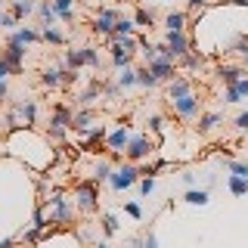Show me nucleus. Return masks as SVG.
I'll list each match as a JSON object with an SVG mask.
<instances>
[{"mask_svg": "<svg viewBox=\"0 0 248 248\" xmlns=\"http://www.w3.org/2000/svg\"><path fill=\"white\" fill-rule=\"evenodd\" d=\"M96 180H84L75 186V208L84 214H93L99 208V189H96Z\"/></svg>", "mask_w": 248, "mask_h": 248, "instance_id": "f257e3e1", "label": "nucleus"}, {"mask_svg": "<svg viewBox=\"0 0 248 248\" xmlns=\"http://www.w3.org/2000/svg\"><path fill=\"white\" fill-rule=\"evenodd\" d=\"M189 50H192V44H189V37H186L183 31H168L165 44L158 46V53H161V56H168V59H174V62H180V59H183Z\"/></svg>", "mask_w": 248, "mask_h": 248, "instance_id": "f03ea898", "label": "nucleus"}, {"mask_svg": "<svg viewBox=\"0 0 248 248\" xmlns=\"http://www.w3.org/2000/svg\"><path fill=\"white\" fill-rule=\"evenodd\" d=\"M44 205H50V223H56V227H68V223H72L75 208L68 205L65 196L53 192V199H44Z\"/></svg>", "mask_w": 248, "mask_h": 248, "instance_id": "7ed1b4c3", "label": "nucleus"}, {"mask_svg": "<svg viewBox=\"0 0 248 248\" xmlns=\"http://www.w3.org/2000/svg\"><path fill=\"white\" fill-rule=\"evenodd\" d=\"M155 152V143L146 134H137V137H130V143H127V149H124V155H127V161H146L149 155Z\"/></svg>", "mask_w": 248, "mask_h": 248, "instance_id": "20e7f679", "label": "nucleus"}, {"mask_svg": "<svg viewBox=\"0 0 248 248\" xmlns=\"http://www.w3.org/2000/svg\"><path fill=\"white\" fill-rule=\"evenodd\" d=\"M72 115L65 106H56L53 108V118H50V127H46V134H50L53 140H65V134L72 130Z\"/></svg>", "mask_w": 248, "mask_h": 248, "instance_id": "39448f33", "label": "nucleus"}, {"mask_svg": "<svg viewBox=\"0 0 248 248\" xmlns=\"http://www.w3.org/2000/svg\"><path fill=\"white\" fill-rule=\"evenodd\" d=\"M140 177H143V174H140V168L134 165V161H130V165H124V168L115 170L112 180H108V186H112L115 192H124V189H130L134 183H140Z\"/></svg>", "mask_w": 248, "mask_h": 248, "instance_id": "423d86ee", "label": "nucleus"}, {"mask_svg": "<svg viewBox=\"0 0 248 248\" xmlns=\"http://www.w3.org/2000/svg\"><path fill=\"white\" fill-rule=\"evenodd\" d=\"M121 16H118V10H112V6H103V10H99V16L96 19H93V31H96V34H103L106 41H112L115 37V22H118Z\"/></svg>", "mask_w": 248, "mask_h": 248, "instance_id": "0eeeda50", "label": "nucleus"}, {"mask_svg": "<svg viewBox=\"0 0 248 248\" xmlns=\"http://www.w3.org/2000/svg\"><path fill=\"white\" fill-rule=\"evenodd\" d=\"M170 106H174V112L180 115L183 121H192L199 115V96L196 93H186V96H177V99H168Z\"/></svg>", "mask_w": 248, "mask_h": 248, "instance_id": "6e6552de", "label": "nucleus"}, {"mask_svg": "<svg viewBox=\"0 0 248 248\" xmlns=\"http://www.w3.org/2000/svg\"><path fill=\"white\" fill-rule=\"evenodd\" d=\"M149 68H152V75L158 78L161 84H165V81H174V78L180 75V72H177V62L168 59V56H158L155 62H149Z\"/></svg>", "mask_w": 248, "mask_h": 248, "instance_id": "1a4fd4ad", "label": "nucleus"}, {"mask_svg": "<svg viewBox=\"0 0 248 248\" xmlns=\"http://www.w3.org/2000/svg\"><path fill=\"white\" fill-rule=\"evenodd\" d=\"M0 56H3L6 65L13 68V75H19V72H22V62H25V46L6 41V46H3V53H0Z\"/></svg>", "mask_w": 248, "mask_h": 248, "instance_id": "9d476101", "label": "nucleus"}, {"mask_svg": "<svg viewBox=\"0 0 248 248\" xmlns=\"http://www.w3.org/2000/svg\"><path fill=\"white\" fill-rule=\"evenodd\" d=\"M127 143H130L127 127H118V130H112V134L106 137V149L108 152H124V149H127Z\"/></svg>", "mask_w": 248, "mask_h": 248, "instance_id": "9b49d317", "label": "nucleus"}, {"mask_svg": "<svg viewBox=\"0 0 248 248\" xmlns=\"http://www.w3.org/2000/svg\"><path fill=\"white\" fill-rule=\"evenodd\" d=\"M214 75L220 78L227 87H232V84H239L248 72H245V68H239V65H217V72H214Z\"/></svg>", "mask_w": 248, "mask_h": 248, "instance_id": "f8f14e48", "label": "nucleus"}, {"mask_svg": "<svg viewBox=\"0 0 248 248\" xmlns=\"http://www.w3.org/2000/svg\"><path fill=\"white\" fill-rule=\"evenodd\" d=\"M96 124H93V108H81V112L72 115V130H78V134H87V130H93Z\"/></svg>", "mask_w": 248, "mask_h": 248, "instance_id": "ddd939ff", "label": "nucleus"}, {"mask_svg": "<svg viewBox=\"0 0 248 248\" xmlns=\"http://www.w3.org/2000/svg\"><path fill=\"white\" fill-rule=\"evenodd\" d=\"M192 93V81L186 75H177L174 81H168V99H177V96H186Z\"/></svg>", "mask_w": 248, "mask_h": 248, "instance_id": "4468645a", "label": "nucleus"}, {"mask_svg": "<svg viewBox=\"0 0 248 248\" xmlns=\"http://www.w3.org/2000/svg\"><path fill=\"white\" fill-rule=\"evenodd\" d=\"M37 41H41V31H34L28 25H19L10 34V44H22V46H25V44H37Z\"/></svg>", "mask_w": 248, "mask_h": 248, "instance_id": "2eb2a0df", "label": "nucleus"}, {"mask_svg": "<svg viewBox=\"0 0 248 248\" xmlns=\"http://www.w3.org/2000/svg\"><path fill=\"white\" fill-rule=\"evenodd\" d=\"M108 50H112V65H115V68H127L130 59H134V53L124 50L121 41H115V37H112V46H108Z\"/></svg>", "mask_w": 248, "mask_h": 248, "instance_id": "dca6fc26", "label": "nucleus"}, {"mask_svg": "<svg viewBox=\"0 0 248 248\" xmlns=\"http://www.w3.org/2000/svg\"><path fill=\"white\" fill-rule=\"evenodd\" d=\"M106 127H103V124H96V127H93V130H87V140H84V149H87V152H99L96 149V146H103L106 143Z\"/></svg>", "mask_w": 248, "mask_h": 248, "instance_id": "f3484780", "label": "nucleus"}, {"mask_svg": "<svg viewBox=\"0 0 248 248\" xmlns=\"http://www.w3.org/2000/svg\"><path fill=\"white\" fill-rule=\"evenodd\" d=\"M37 16H41L44 25H56L59 22V13H56V6H53V0H41V3H37Z\"/></svg>", "mask_w": 248, "mask_h": 248, "instance_id": "a211bd4d", "label": "nucleus"}, {"mask_svg": "<svg viewBox=\"0 0 248 248\" xmlns=\"http://www.w3.org/2000/svg\"><path fill=\"white\" fill-rule=\"evenodd\" d=\"M16 112H19V118L25 124H34L37 121V103L34 99H22L19 106H16Z\"/></svg>", "mask_w": 248, "mask_h": 248, "instance_id": "6ab92c4d", "label": "nucleus"}, {"mask_svg": "<svg viewBox=\"0 0 248 248\" xmlns=\"http://www.w3.org/2000/svg\"><path fill=\"white\" fill-rule=\"evenodd\" d=\"M227 186H230V192L232 196H248V177H239V174H230V180H227Z\"/></svg>", "mask_w": 248, "mask_h": 248, "instance_id": "aec40b11", "label": "nucleus"}, {"mask_svg": "<svg viewBox=\"0 0 248 248\" xmlns=\"http://www.w3.org/2000/svg\"><path fill=\"white\" fill-rule=\"evenodd\" d=\"M137 84H140V87H146V90H152V87H158L161 81L152 75V68L146 65V68H137Z\"/></svg>", "mask_w": 248, "mask_h": 248, "instance_id": "412c9836", "label": "nucleus"}, {"mask_svg": "<svg viewBox=\"0 0 248 248\" xmlns=\"http://www.w3.org/2000/svg\"><path fill=\"white\" fill-rule=\"evenodd\" d=\"M223 118H220V112H208V115H202L199 118V134H211V130L220 124Z\"/></svg>", "mask_w": 248, "mask_h": 248, "instance_id": "4be33fe9", "label": "nucleus"}, {"mask_svg": "<svg viewBox=\"0 0 248 248\" xmlns=\"http://www.w3.org/2000/svg\"><path fill=\"white\" fill-rule=\"evenodd\" d=\"M53 6H56V13H59L62 22H72L75 19V0H53Z\"/></svg>", "mask_w": 248, "mask_h": 248, "instance_id": "5701e85b", "label": "nucleus"}, {"mask_svg": "<svg viewBox=\"0 0 248 248\" xmlns=\"http://www.w3.org/2000/svg\"><path fill=\"white\" fill-rule=\"evenodd\" d=\"M180 65L186 68V72H199V68L205 65V56H202V53H192V50H189V53H186V56L180 59Z\"/></svg>", "mask_w": 248, "mask_h": 248, "instance_id": "b1692460", "label": "nucleus"}, {"mask_svg": "<svg viewBox=\"0 0 248 248\" xmlns=\"http://www.w3.org/2000/svg\"><path fill=\"white\" fill-rule=\"evenodd\" d=\"M99 87H103V81H93L90 87L84 90L81 96H78V103H81V106H93V103H96V99H99Z\"/></svg>", "mask_w": 248, "mask_h": 248, "instance_id": "393cba45", "label": "nucleus"}, {"mask_svg": "<svg viewBox=\"0 0 248 248\" xmlns=\"http://www.w3.org/2000/svg\"><path fill=\"white\" fill-rule=\"evenodd\" d=\"M186 28V13H168L165 16V31H183Z\"/></svg>", "mask_w": 248, "mask_h": 248, "instance_id": "a878e982", "label": "nucleus"}, {"mask_svg": "<svg viewBox=\"0 0 248 248\" xmlns=\"http://www.w3.org/2000/svg\"><path fill=\"white\" fill-rule=\"evenodd\" d=\"M118 87L127 90V87H137V68H118Z\"/></svg>", "mask_w": 248, "mask_h": 248, "instance_id": "bb28decb", "label": "nucleus"}, {"mask_svg": "<svg viewBox=\"0 0 248 248\" xmlns=\"http://www.w3.org/2000/svg\"><path fill=\"white\" fill-rule=\"evenodd\" d=\"M41 41H46V44H65V34L56 28V25H44V31H41Z\"/></svg>", "mask_w": 248, "mask_h": 248, "instance_id": "cd10ccee", "label": "nucleus"}, {"mask_svg": "<svg viewBox=\"0 0 248 248\" xmlns=\"http://www.w3.org/2000/svg\"><path fill=\"white\" fill-rule=\"evenodd\" d=\"M34 10H37L34 0H16V3H13V16H16V19H25V16H31Z\"/></svg>", "mask_w": 248, "mask_h": 248, "instance_id": "c85d7f7f", "label": "nucleus"}, {"mask_svg": "<svg viewBox=\"0 0 248 248\" xmlns=\"http://www.w3.org/2000/svg\"><path fill=\"white\" fill-rule=\"evenodd\" d=\"M183 199L189 202V205H208V202H211V192H208V189H192V186H189V192H186Z\"/></svg>", "mask_w": 248, "mask_h": 248, "instance_id": "c756f323", "label": "nucleus"}, {"mask_svg": "<svg viewBox=\"0 0 248 248\" xmlns=\"http://www.w3.org/2000/svg\"><path fill=\"white\" fill-rule=\"evenodd\" d=\"M112 174H115V170H112L108 161H99V165L93 168V180H96V183H108V180H112Z\"/></svg>", "mask_w": 248, "mask_h": 248, "instance_id": "7c9ffc66", "label": "nucleus"}, {"mask_svg": "<svg viewBox=\"0 0 248 248\" xmlns=\"http://www.w3.org/2000/svg\"><path fill=\"white\" fill-rule=\"evenodd\" d=\"M44 87H62V68H46V72L41 75Z\"/></svg>", "mask_w": 248, "mask_h": 248, "instance_id": "2f4dec72", "label": "nucleus"}, {"mask_svg": "<svg viewBox=\"0 0 248 248\" xmlns=\"http://www.w3.org/2000/svg\"><path fill=\"white\" fill-rule=\"evenodd\" d=\"M65 65L75 68V72H78L81 65H87V62H84V46H81V50H68V53H65Z\"/></svg>", "mask_w": 248, "mask_h": 248, "instance_id": "473e14b6", "label": "nucleus"}, {"mask_svg": "<svg viewBox=\"0 0 248 248\" xmlns=\"http://www.w3.org/2000/svg\"><path fill=\"white\" fill-rule=\"evenodd\" d=\"M134 25H140V28H152V25H155L152 13H149V10H143V6H140V10L134 13Z\"/></svg>", "mask_w": 248, "mask_h": 248, "instance_id": "72a5a7b5", "label": "nucleus"}, {"mask_svg": "<svg viewBox=\"0 0 248 248\" xmlns=\"http://www.w3.org/2000/svg\"><path fill=\"white\" fill-rule=\"evenodd\" d=\"M31 227H34V230H46V227H50V217L44 214V205H37V208H34V217H31Z\"/></svg>", "mask_w": 248, "mask_h": 248, "instance_id": "f704fd0d", "label": "nucleus"}, {"mask_svg": "<svg viewBox=\"0 0 248 248\" xmlns=\"http://www.w3.org/2000/svg\"><path fill=\"white\" fill-rule=\"evenodd\" d=\"M134 34V19H118L115 22V37H127Z\"/></svg>", "mask_w": 248, "mask_h": 248, "instance_id": "c9c22d12", "label": "nucleus"}, {"mask_svg": "<svg viewBox=\"0 0 248 248\" xmlns=\"http://www.w3.org/2000/svg\"><path fill=\"white\" fill-rule=\"evenodd\" d=\"M223 168L230 174H239V177H248V161H223Z\"/></svg>", "mask_w": 248, "mask_h": 248, "instance_id": "e433bc0d", "label": "nucleus"}, {"mask_svg": "<svg viewBox=\"0 0 248 248\" xmlns=\"http://www.w3.org/2000/svg\"><path fill=\"white\" fill-rule=\"evenodd\" d=\"M84 62H87L90 68H99V50L96 46H84Z\"/></svg>", "mask_w": 248, "mask_h": 248, "instance_id": "4c0bfd02", "label": "nucleus"}, {"mask_svg": "<svg viewBox=\"0 0 248 248\" xmlns=\"http://www.w3.org/2000/svg\"><path fill=\"white\" fill-rule=\"evenodd\" d=\"M0 28H6V31H16V28H19V19H16L13 13H3V16H0Z\"/></svg>", "mask_w": 248, "mask_h": 248, "instance_id": "58836bf2", "label": "nucleus"}, {"mask_svg": "<svg viewBox=\"0 0 248 248\" xmlns=\"http://www.w3.org/2000/svg\"><path fill=\"white\" fill-rule=\"evenodd\" d=\"M103 232H106V236H115V232H118V220H115L112 214L103 217Z\"/></svg>", "mask_w": 248, "mask_h": 248, "instance_id": "ea45409f", "label": "nucleus"}, {"mask_svg": "<svg viewBox=\"0 0 248 248\" xmlns=\"http://www.w3.org/2000/svg\"><path fill=\"white\" fill-rule=\"evenodd\" d=\"M223 103H230V106H236V103H242V96H239V90H236V84H232V87H227V93H223Z\"/></svg>", "mask_w": 248, "mask_h": 248, "instance_id": "a19ab883", "label": "nucleus"}, {"mask_svg": "<svg viewBox=\"0 0 248 248\" xmlns=\"http://www.w3.org/2000/svg\"><path fill=\"white\" fill-rule=\"evenodd\" d=\"M152 189H155V177H140V192L152 196Z\"/></svg>", "mask_w": 248, "mask_h": 248, "instance_id": "79ce46f5", "label": "nucleus"}, {"mask_svg": "<svg viewBox=\"0 0 248 248\" xmlns=\"http://www.w3.org/2000/svg\"><path fill=\"white\" fill-rule=\"evenodd\" d=\"M124 211L134 217V220H140V217H143V208H140L137 202H124Z\"/></svg>", "mask_w": 248, "mask_h": 248, "instance_id": "37998d69", "label": "nucleus"}, {"mask_svg": "<svg viewBox=\"0 0 248 248\" xmlns=\"http://www.w3.org/2000/svg\"><path fill=\"white\" fill-rule=\"evenodd\" d=\"M149 127L161 137V134H165V118H161V115H152V118H149Z\"/></svg>", "mask_w": 248, "mask_h": 248, "instance_id": "c03bdc74", "label": "nucleus"}, {"mask_svg": "<svg viewBox=\"0 0 248 248\" xmlns=\"http://www.w3.org/2000/svg\"><path fill=\"white\" fill-rule=\"evenodd\" d=\"M236 90H239V96H242V99H248V75L236 84Z\"/></svg>", "mask_w": 248, "mask_h": 248, "instance_id": "a18cd8bd", "label": "nucleus"}, {"mask_svg": "<svg viewBox=\"0 0 248 248\" xmlns=\"http://www.w3.org/2000/svg\"><path fill=\"white\" fill-rule=\"evenodd\" d=\"M236 127L239 130H248V112H239L236 115Z\"/></svg>", "mask_w": 248, "mask_h": 248, "instance_id": "49530a36", "label": "nucleus"}, {"mask_svg": "<svg viewBox=\"0 0 248 248\" xmlns=\"http://www.w3.org/2000/svg\"><path fill=\"white\" fill-rule=\"evenodd\" d=\"M6 75H13V68L6 65V59L0 56V81H6Z\"/></svg>", "mask_w": 248, "mask_h": 248, "instance_id": "de8ad7c7", "label": "nucleus"}, {"mask_svg": "<svg viewBox=\"0 0 248 248\" xmlns=\"http://www.w3.org/2000/svg\"><path fill=\"white\" fill-rule=\"evenodd\" d=\"M118 93H121V87H118V84H106V96H108V99H115Z\"/></svg>", "mask_w": 248, "mask_h": 248, "instance_id": "09e8293b", "label": "nucleus"}, {"mask_svg": "<svg viewBox=\"0 0 248 248\" xmlns=\"http://www.w3.org/2000/svg\"><path fill=\"white\" fill-rule=\"evenodd\" d=\"M143 248H158V239H155V232H149V236L143 239Z\"/></svg>", "mask_w": 248, "mask_h": 248, "instance_id": "8fccbe9b", "label": "nucleus"}, {"mask_svg": "<svg viewBox=\"0 0 248 248\" xmlns=\"http://www.w3.org/2000/svg\"><path fill=\"white\" fill-rule=\"evenodd\" d=\"M186 3H189V10H205V6H208V0H186Z\"/></svg>", "mask_w": 248, "mask_h": 248, "instance_id": "3c124183", "label": "nucleus"}, {"mask_svg": "<svg viewBox=\"0 0 248 248\" xmlns=\"http://www.w3.org/2000/svg\"><path fill=\"white\" fill-rule=\"evenodd\" d=\"M6 93H10V87H6V81H0V99H6Z\"/></svg>", "mask_w": 248, "mask_h": 248, "instance_id": "603ef678", "label": "nucleus"}, {"mask_svg": "<svg viewBox=\"0 0 248 248\" xmlns=\"http://www.w3.org/2000/svg\"><path fill=\"white\" fill-rule=\"evenodd\" d=\"M0 248H16V239H3V242H0Z\"/></svg>", "mask_w": 248, "mask_h": 248, "instance_id": "864d4df0", "label": "nucleus"}, {"mask_svg": "<svg viewBox=\"0 0 248 248\" xmlns=\"http://www.w3.org/2000/svg\"><path fill=\"white\" fill-rule=\"evenodd\" d=\"M93 248H112V245H108V242H99V245H93Z\"/></svg>", "mask_w": 248, "mask_h": 248, "instance_id": "5fc2aeb1", "label": "nucleus"}, {"mask_svg": "<svg viewBox=\"0 0 248 248\" xmlns=\"http://www.w3.org/2000/svg\"><path fill=\"white\" fill-rule=\"evenodd\" d=\"M0 16H3V13H0Z\"/></svg>", "mask_w": 248, "mask_h": 248, "instance_id": "6e6d98bb", "label": "nucleus"}]
</instances>
